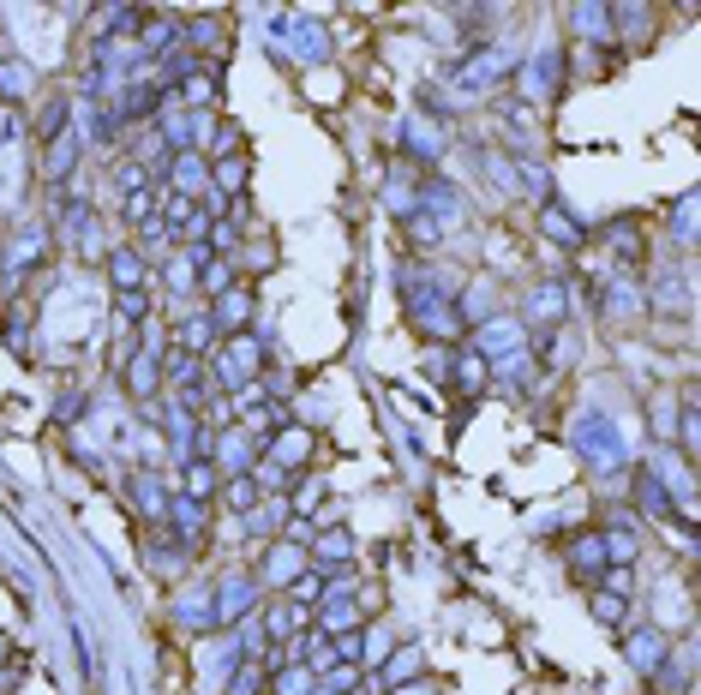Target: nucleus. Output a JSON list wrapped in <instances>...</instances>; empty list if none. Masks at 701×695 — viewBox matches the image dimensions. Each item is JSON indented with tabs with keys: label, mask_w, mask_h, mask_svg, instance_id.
I'll use <instances>...</instances> for the list:
<instances>
[{
	"label": "nucleus",
	"mask_w": 701,
	"mask_h": 695,
	"mask_svg": "<svg viewBox=\"0 0 701 695\" xmlns=\"http://www.w3.org/2000/svg\"><path fill=\"white\" fill-rule=\"evenodd\" d=\"M576 444H582V450H594L606 468H618V462H624V444H618V432H612L600 414H588V420L576 426Z\"/></svg>",
	"instance_id": "1"
},
{
	"label": "nucleus",
	"mask_w": 701,
	"mask_h": 695,
	"mask_svg": "<svg viewBox=\"0 0 701 695\" xmlns=\"http://www.w3.org/2000/svg\"><path fill=\"white\" fill-rule=\"evenodd\" d=\"M414 312H420V324H426L432 336H456V330H462V324H456V306H450L444 294H432V288H426V300L414 294Z\"/></svg>",
	"instance_id": "2"
},
{
	"label": "nucleus",
	"mask_w": 701,
	"mask_h": 695,
	"mask_svg": "<svg viewBox=\"0 0 701 695\" xmlns=\"http://www.w3.org/2000/svg\"><path fill=\"white\" fill-rule=\"evenodd\" d=\"M612 552V540L606 534H582L576 546H570V564H576V576H594V564Z\"/></svg>",
	"instance_id": "3"
},
{
	"label": "nucleus",
	"mask_w": 701,
	"mask_h": 695,
	"mask_svg": "<svg viewBox=\"0 0 701 695\" xmlns=\"http://www.w3.org/2000/svg\"><path fill=\"white\" fill-rule=\"evenodd\" d=\"M636 486H642V510H648V516H666V510H672V504H666V486H660L654 474H642Z\"/></svg>",
	"instance_id": "4"
},
{
	"label": "nucleus",
	"mask_w": 701,
	"mask_h": 695,
	"mask_svg": "<svg viewBox=\"0 0 701 695\" xmlns=\"http://www.w3.org/2000/svg\"><path fill=\"white\" fill-rule=\"evenodd\" d=\"M546 234H552V240H570V246L582 240V228H576V222H570L564 210H546Z\"/></svg>",
	"instance_id": "5"
},
{
	"label": "nucleus",
	"mask_w": 701,
	"mask_h": 695,
	"mask_svg": "<svg viewBox=\"0 0 701 695\" xmlns=\"http://www.w3.org/2000/svg\"><path fill=\"white\" fill-rule=\"evenodd\" d=\"M138 276H144V264H138L132 252H114V282H120V288H126V282L138 288Z\"/></svg>",
	"instance_id": "6"
},
{
	"label": "nucleus",
	"mask_w": 701,
	"mask_h": 695,
	"mask_svg": "<svg viewBox=\"0 0 701 695\" xmlns=\"http://www.w3.org/2000/svg\"><path fill=\"white\" fill-rule=\"evenodd\" d=\"M654 654H666V642H660V636H642V642L630 648V660H636V666H654Z\"/></svg>",
	"instance_id": "7"
},
{
	"label": "nucleus",
	"mask_w": 701,
	"mask_h": 695,
	"mask_svg": "<svg viewBox=\"0 0 701 695\" xmlns=\"http://www.w3.org/2000/svg\"><path fill=\"white\" fill-rule=\"evenodd\" d=\"M168 372H174L180 384H198V360H192V354H174V360H168Z\"/></svg>",
	"instance_id": "8"
},
{
	"label": "nucleus",
	"mask_w": 701,
	"mask_h": 695,
	"mask_svg": "<svg viewBox=\"0 0 701 695\" xmlns=\"http://www.w3.org/2000/svg\"><path fill=\"white\" fill-rule=\"evenodd\" d=\"M594 612H600V624H624V600H612V594H600Z\"/></svg>",
	"instance_id": "9"
},
{
	"label": "nucleus",
	"mask_w": 701,
	"mask_h": 695,
	"mask_svg": "<svg viewBox=\"0 0 701 695\" xmlns=\"http://www.w3.org/2000/svg\"><path fill=\"white\" fill-rule=\"evenodd\" d=\"M120 318H132V324L144 318V294H138V288H132V294H120Z\"/></svg>",
	"instance_id": "10"
},
{
	"label": "nucleus",
	"mask_w": 701,
	"mask_h": 695,
	"mask_svg": "<svg viewBox=\"0 0 701 695\" xmlns=\"http://www.w3.org/2000/svg\"><path fill=\"white\" fill-rule=\"evenodd\" d=\"M402 695H426V690H402Z\"/></svg>",
	"instance_id": "11"
}]
</instances>
